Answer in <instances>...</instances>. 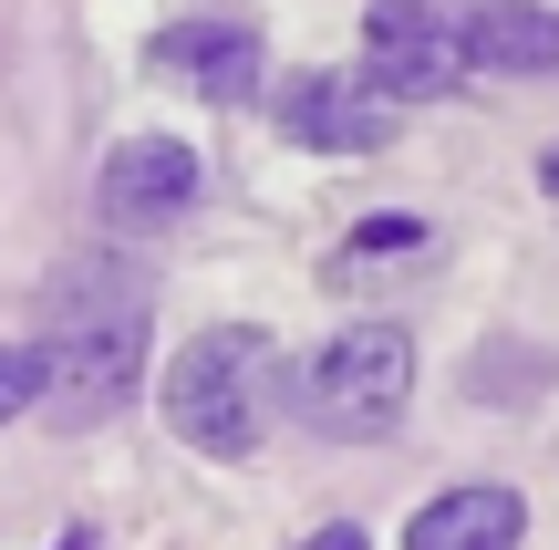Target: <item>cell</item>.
Wrapping results in <instances>:
<instances>
[{
    "label": "cell",
    "instance_id": "obj_8",
    "mask_svg": "<svg viewBox=\"0 0 559 550\" xmlns=\"http://www.w3.org/2000/svg\"><path fill=\"white\" fill-rule=\"evenodd\" d=\"M519 530H528V499L498 478H466L404 519V550H519Z\"/></svg>",
    "mask_w": 559,
    "mask_h": 550
},
{
    "label": "cell",
    "instance_id": "obj_7",
    "mask_svg": "<svg viewBox=\"0 0 559 550\" xmlns=\"http://www.w3.org/2000/svg\"><path fill=\"white\" fill-rule=\"evenodd\" d=\"M145 62H156L166 83H187V94H207V104H249L270 52H260V32H249V21L207 11V21H166V32L145 42Z\"/></svg>",
    "mask_w": 559,
    "mask_h": 550
},
{
    "label": "cell",
    "instance_id": "obj_3",
    "mask_svg": "<svg viewBox=\"0 0 559 550\" xmlns=\"http://www.w3.org/2000/svg\"><path fill=\"white\" fill-rule=\"evenodd\" d=\"M404 395H415V343L404 323H342L311 364L290 374V406L311 436L332 447H373V436L404 426Z\"/></svg>",
    "mask_w": 559,
    "mask_h": 550
},
{
    "label": "cell",
    "instance_id": "obj_9",
    "mask_svg": "<svg viewBox=\"0 0 559 550\" xmlns=\"http://www.w3.org/2000/svg\"><path fill=\"white\" fill-rule=\"evenodd\" d=\"M466 73H559L549 0H466Z\"/></svg>",
    "mask_w": 559,
    "mask_h": 550
},
{
    "label": "cell",
    "instance_id": "obj_4",
    "mask_svg": "<svg viewBox=\"0 0 559 550\" xmlns=\"http://www.w3.org/2000/svg\"><path fill=\"white\" fill-rule=\"evenodd\" d=\"M466 73V0H373L362 11V83L425 104Z\"/></svg>",
    "mask_w": 559,
    "mask_h": 550
},
{
    "label": "cell",
    "instance_id": "obj_1",
    "mask_svg": "<svg viewBox=\"0 0 559 550\" xmlns=\"http://www.w3.org/2000/svg\"><path fill=\"white\" fill-rule=\"evenodd\" d=\"M145 332H156V312H145V270L124 260H73L52 281V312H41V395H52L73 426H94V416H115L124 395H135L145 374Z\"/></svg>",
    "mask_w": 559,
    "mask_h": 550
},
{
    "label": "cell",
    "instance_id": "obj_5",
    "mask_svg": "<svg viewBox=\"0 0 559 550\" xmlns=\"http://www.w3.org/2000/svg\"><path fill=\"white\" fill-rule=\"evenodd\" d=\"M394 94H373L362 73H342V62H311V73L280 83V136L311 145V156H373V145H394Z\"/></svg>",
    "mask_w": 559,
    "mask_h": 550
},
{
    "label": "cell",
    "instance_id": "obj_10",
    "mask_svg": "<svg viewBox=\"0 0 559 550\" xmlns=\"http://www.w3.org/2000/svg\"><path fill=\"white\" fill-rule=\"evenodd\" d=\"M362 260H425V219H415V208H383V219H362V239L342 249V270H362Z\"/></svg>",
    "mask_w": 559,
    "mask_h": 550
},
{
    "label": "cell",
    "instance_id": "obj_11",
    "mask_svg": "<svg viewBox=\"0 0 559 550\" xmlns=\"http://www.w3.org/2000/svg\"><path fill=\"white\" fill-rule=\"evenodd\" d=\"M32 406H41V353L32 343H0V426L32 416Z\"/></svg>",
    "mask_w": 559,
    "mask_h": 550
},
{
    "label": "cell",
    "instance_id": "obj_6",
    "mask_svg": "<svg viewBox=\"0 0 559 550\" xmlns=\"http://www.w3.org/2000/svg\"><path fill=\"white\" fill-rule=\"evenodd\" d=\"M198 198H207V166H198V145H177V136H124L115 156H104V177H94L104 229H177Z\"/></svg>",
    "mask_w": 559,
    "mask_h": 550
},
{
    "label": "cell",
    "instance_id": "obj_13",
    "mask_svg": "<svg viewBox=\"0 0 559 550\" xmlns=\"http://www.w3.org/2000/svg\"><path fill=\"white\" fill-rule=\"evenodd\" d=\"M539 187H549V198H559V145H549V156H539Z\"/></svg>",
    "mask_w": 559,
    "mask_h": 550
},
{
    "label": "cell",
    "instance_id": "obj_12",
    "mask_svg": "<svg viewBox=\"0 0 559 550\" xmlns=\"http://www.w3.org/2000/svg\"><path fill=\"white\" fill-rule=\"evenodd\" d=\"M290 550H373V540H362L353 519H332V530H311V540H290Z\"/></svg>",
    "mask_w": 559,
    "mask_h": 550
},
{
    "label": "cell",
    "instance_id": "obj_2",
    "mask_svg": "<svg viewBox=\"0 0 559 550\" xmlns=\"http://www.w3.org/2000/svg\"><path fill=\"white\" fill-rule=\"evenodd\" d=\"M156 406L198 457H249L270 436V406H280V343L260 323H207L198 343L166 364Z\"/></svg>",
    "mask_w": 559,
    "mask_h": 550
}]
</instances>
